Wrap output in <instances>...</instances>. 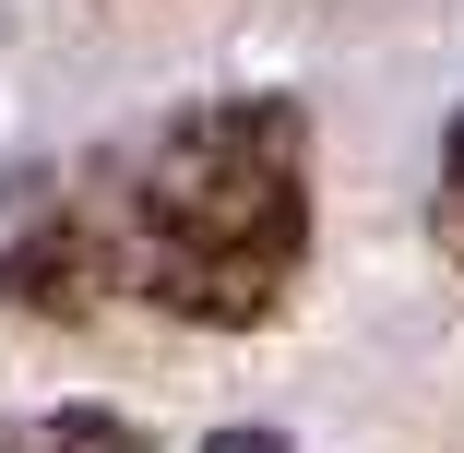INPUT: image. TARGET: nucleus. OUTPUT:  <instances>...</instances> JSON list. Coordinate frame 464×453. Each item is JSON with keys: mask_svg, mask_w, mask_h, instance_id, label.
<instances>
[{"mask_svg": "<svg viewBox=\"0 0 464 453\" xmlns=\"http://www.w3.org/2000/svg\"><path fill=\"white\" fill-rule=\"evenodd\" d=\"M0 453H143V429H131V418H108V406H60V418L0 429Z\"/></svg>", "mask_w": 464, "mask_h": 453, "instance_id": "7ed1b4c3", "label": "nucleus"}, {"mask_svg": "<svg viewBox=\"0 0 464 453\" xmlns=\"http://www.w3.org/2000/svg\"><path fill=\"white\" fill-rule=\"evenodd\" d=\"M440 239L464 251V120H452V155H440Z\"/></svg>", "mask_w": 464, "mask_h": 453, "instance_id": "20e7f679", "label": "nucleus"}, {"mask_svg": "<svg viewBox=\"0 0 464 453\" xmlns=\"http://www.w3.org/2000/svg\"><path fill=\"white\" fill-rule=\"evenodd\" d=\"M310 262V120L286 96L191 108L131 179V275L179 322H274Z\"/></svg>", "mask_w": 464, "mask_h": 453, "instance_id": "f257e3e1", "label": "nucleus"}, {"mask_svg": "<svg viewBox=\"0 0 464 453\" xmlns=\"http://www.w3.org/2000/svg\"><path fill=\"white\" fill-rule=\"evenodd\" d=\"M0 299H24V310H83V299H96V239H83L72 203L24 215V239L0 251Z\"/></svg>", "mask_w": 464, "mask_h": 453, "instance_id": "f03ea898", "label": "nucleus"}, {"mask_svg": "<svg viewBox=\"0 0 464 453\" xmlns=\"http://www.w3.org/2000/svg\"><path fill=\"white\" fill-rule=\"evenodd\" d=\"M203 453H286V429H215Z\"/></svg>", "mask_w": 464, "mask_h": 453, "instance_id": "39448f33", "label": "nucleus"}]
</instances>
